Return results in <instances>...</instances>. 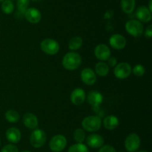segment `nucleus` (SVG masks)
Instances as JSON below:
<instances>
[{
	"label": "nucleus",
	"mask_w": 152,
	"mask_h": 152,
	"mask_svg": "<svg viewBox=\"0 0 152 152\" xmlns=\"http://www.w3.org/2000/svg\"><path fill=\"white\" fill-rule=\"evenodd\" d=\"M82 64V57L76 52H68L64 55L62 60V65L68 71H74L77 69Z\"/></svg>",
	"instance_id": "nucleus-1"
},
{
	"label": "nucleus",
	"mask_w": 152,
	"mask_h": 152,
	"mask_svg": "<svg viewBox=\"0 0 152 152\" xmlns=\"http://www.w3.org/2000/svg\"><path fill=\"white\" fill-rule=\"evenodd\" d=\"M1 152H19V149L14 144L5 145L1 148Z\"/></svg>",
	"instance_id": "nucleus-29"
},
{
	"label": "nucleus",
	"mask_w": 152,
	"mask_h": 152,
	"mask_svg": "<svg viewBox=\"0 0 152 152\" xmlns=\"http://www.w3.org/2000/svg\"><path fill=\"white\" fill-rule=\"evenodd\" d=\"M6 120L10 123H16L20 119L19 113L15 110H8L4 114Z\"/></svg>",
	"instance_id": "nucleus-23"
},
{
	"label": "nucleus",
	"mask_w": 152,
	"mask_h": 152,
	"mask_svg": "<svg viewBox=\"0 0 152 152\" xmlns=\"http://www.w3.org/2000/svg\"><path fill=\"white\" fill-rule=\"evenodd\" d=\"M141 139L136 133L129 134L125 139V148L129 152H136L140 146Z\"/></svg>",
	"instance_id": "nucleus-7"
},
{
	"label": "nucleus",
	"mask_w": 152,
	"mask_h": 152,
	"mask_svg": "<svg viewBox=\"0 0 152 152\" xmlns=\"http://www.w3.org/2000/svg\"><path fill=\"white\" fill-rule=\"evenodd\" d=\"M120 152H125V151H120Z\"/></svg>",
	"instance_id": "nucleus-39"
},
{
	"label": "nucleus",
	"mask_w": 152,
	"mask_h": 152,
	"mask_svg": "<svg viewBox=\"0 0 152 152\" xmlns=\"http://www.w3.org/2000/svg\"><path fill=\"white\" fill-rule=\"evenodd\" d=\"M22 121L26 128L29 129L34 130L37 128L39 124L38 118L35 114L32 113H26L22 117Z\"/></svg>",
	"instance_id": "nucleus-18"
},
{
	"label": "nucleus",
	"mask_w": 152,
	"mask_h": 152,
	"mask_svg": "<svg viewBox=\"0 0 152 152\" xmlns=\"http://www.w3.org/2000/svg\"><path fill=\"white\" fill-rule=\"evenodd\" d=\"M80 78H81L82 81L88 86H92L94 84L96 81V75L95 72L92 69L85 68L83 69L80 73Z\"/></svg>",
	"instance_id": "nucleus-10"
},
{
	"label": "nucleus",
	"mask_w": 152,
	"mask_h": 152,
	"mask_svg": "<svg viewBox=\"0 0 152 152\" xmlns=\"http://www.w3.org/2000/svg\"><path fill=\"white\" fill-rule=\"evenodd\" d=\"M1 139H0V146H1Z\"/></svg>",
	"instance_id": "nucleus-38"
},
{
	"label": "nucleus",
	"mask_w": 152,
	"mask_h": 152,
	"mask_svg": "<svg viewBox=\"0 0 152 152\" xmlns=\"http://www.w3.org/2000/svg\"><path fill=\"white\" fill-rule=\"evenodd\" d=\"M83 44V38L80 36H74L68 42V49L72 52H76L81 49Z\"/></svg>",
	"instance_id": "nucleus-22"
},
{
	"label": "nucleus",
	"mask_w": 152,
	"mask_h": 152,
	"mask_svg": "<svg viewBox=\"0 0 152 152\" xmlns=\"http://www.w3.org/2000/svg\"><path fill=\"white\" fill-rule=\"evenodd\" d=\"M15 6L11 0H4L1 3V10L5 14H10L14 11Z\"/></svg>",
	"instance_id": "nucleus-24"
},
{
	"label": "nucleus",
	"mask_w": 152,
	"mask_h": 152,
	"mask_svg": "<svg viewBox=\"0 0 152 152\" xmlns=\"http://www.w3.org/2000/svg\"><path fill=\"white\" fill-rule=\"evenodd\" d=\"M132 69L130 64L127 62H122L117 63L114 66V76L120 80L126 79L132 74Z\"/></svg>",
	"instance_id": "nucleus-8"
},
{
	"label": "nucleus",
	"mask_w": 152,
	"mask_h": 152,
	"mask_svg": "<svg viewBox=\"0 0 152 152\" xmlns=\"http://www.w3.org/2000/svg\"><path fill=\"white\" fill-rule=\"evenodd\" d=\"M34 1H41V0H32Z\"/></svg>",
	"instance_id": "nucleus-36"
},
{
	"label": "nucleus",
	"mask_w": 152,
	"mask_h": 152,
	"mask_svg": "<svg viewBox=\"0 0 152 152\" xmlns=\"http://www.w3.org/2000/svg\"><path fill=\"white\" fill-rule=\"evenodd\" d=\"M144 36H145L146 38L151 39L152 37V25H149L146 28H145V31H143Z\"/></svg>",
	"instance_id": "nucleus-31"
},
{
	"label": "nucleus",
	"mask_w": 152,
	"mask_h": 152,
	"mask_svg": "<svg viewBox=\"0 0 152 152\" xmlns=\"http://www.w3.org/2000/svg\"><path fill=\"white\" fill-rule=\"evenodd\" d=\"M102 126V119L99 116H88L82 121V127L88 132H96Z\"/></svg>",
	"instance_id": "nucleus-2"
},
{
	"label": "nucleus",
	"mask_w": 152,
	"mask_h": 152,
	"mask_svg": "<svg viewBox=\"0 0 152 152\" xmlns=\"http://www.w3.org/2000/svg\"><path fill=\"white\" fill-rule=\"evenodd\" d=\"M47 136L43 130L36 128L30 136V143L35 148H42L46 142Z\"/></svg>",
	"instance_id": "nucleus-4"
},
{
	"label": "nucleus",
	"mask_w": 152,
	"mask_h": 152,
	"mask_svg": "<svg viewBox=\"0 0 152 152\" xmlns=\"http://www.w3.org/2000/svg\"><path fill=\"white\" fill-rule=\"evenodd\" d=\"M132 72L137 77H142L145 75V69L142 64H137L132 69Z\"/></svg>",
	"instance_id": "nucleus-28"
},
{
	"label": "nucleus",
	"mask_w": 152,
	"mask_h": 152,
	"mask_svg": "<svg viewBox=\"0 0 152 152\" xmlns=\"http://www.w3.org/2000/svg\"><path fill=\"white\" fill-rule=\"evenodd\" d=\"M4 1V0H0V2H1V3H2L3 1Z\"/></svg>",
	"instance_id": "nucleus-37"
},
{
	"label": "nucleus",
	"mask_w": 152,
	"mask_h": 152,
	"mask_svg": "<svg viewBox=\"0 0 152 152\" xmlns=\"http://www.w3.org/2000/svg\"><path fill=\"white\" fill-rule=\"evenodd\" d=\"M121 9L126 14H131L134 12L136 6L135 0H121L120 1Z\"/></svg>",
	"instance_id": "nucleus-21"
},
{
	"label": "nucleus",
	"mask_w": 152,
	"mask_h": 152,
	"mask_svg": "<svg viewBox=\"0 0 152 152\" xmlns=\"http://www.w3.org/2000/svg\"><path fill=\"white\" fill-rule=\"evenodd\" d=\"M107 64H108L109 67H114L117 64V58H114V57H110L107 60Z\"/></svg>",
	"instance_id": "nucleus-32"
},
{
	"label": "nucleus",
	"mask_w": 152,
	"mask_h": 152,
	"mask_svg": "<svg viewBox=\"0 0 152 152\" xmlns=\"http://www.w3.org/2000/svg\"><path fill=\"white\" fill-rule=\"evenodd\" d=\"M86 143L91 148H99L104 145V139L101 135L97 134H89L86 138Z\"/></svg>",
	"instance_id": "nucleus-15"
},
{
	"label": "nucleus",
	"mask_w": 152,
	"mask_h": 152,
	"mask_svg": "<svg viewBox=\"0 0 152 152\" xmlns=\"http://www.w3.org/2000/svg\"><path fill=\"white\" fill-rule=\"evenodd\" d=\"M5 136L7 141L10 142L12 144H16V143L19 142V141L21 140L22 133L19 128H16V127H11L6 131Z\"/></svg>",
	"instance_id": "nucleus-17"
},
{
	"label": "nucleus",
	"mask_w": 152,
	"mask_h": 152,
	"mask_svg": "<svg viewBox=\"0 0 152 152\" xmlns=\"http://www.w3.org/2000/svg\"><path fill=\"white\" fill-rule=\"evenodd\" d=\"M98 152H117L115 148L113 146L109 145H102V147L99 148V150Z\"/></svg>",
	"instance_id": "nucleus-30"
},
{
	"label": "nucleus",
	"mask_w": 152,
	"mask_h": 152,
	"mask_svg": "<svg viewBox=\"0 0 152 152\" xmlns=\"http://www.w3.org/2000/svg\"><path fill=\"white\" fill-rule=\"evenodd\" d=\"M137 152H148V151H146L142 150V151H137Z\"/></svg>",
	"instance_id": "nucleus-35"
},
{
	"label": "nucleus",
	"mask_w": 152,
	"mask_h": 152,
	"mask_svg": "<svg viewBox=\"0 0 152 152\" xmlns=\"http://www.w3.org/2000/svg\"><path fill=\"white\" fill-rule=\"evenodd\" d=\"M73 137H74V139L75 140V142H77V143H83L86 138V132L83 128H77L74 131Z\"/></svg>",
	"instance_id": "nucleus-25"
},
{
	"label": "nucleus",
	"mask_w": 152,
	"mask_h": 152,
	"mask_svg": "<svg viewBox=\"0 0 152 152\" xmlns=\"http://www.w3.org/2000/svg\"><path fill=\"white\" fill-rule=\"evenodd\" d=\"M94 55L100 61H105L111 57V49L107 45L100 43L94 49Z\"/></svg>",
	"instance_id": "nucleus-12"
},
{
	"label": "nucleus",
	"mask_w": 152,
	"mask_h": 152,
	"mask_svg": "<svg viewBox=\"0 0 152 152\" xmlns=\"http://www.w3.org/2000/svg\"><path fill=\"white\" fill-rule=\"evenodd\" d=\"M40 48L45 54L48 55H55L59 52L60 46L59 43L54 39L46 38L40 43Z\"/></svg>",
	"instance_id": "nucleus-5"
},
{
	"label": "nucleus",
	"mask_w": 152,
	"mask_h": 152,
	"mask_svg": "<svg viewBox=\"0 0 152 152\" xmlns=\"http://www.w3.org/2000/svg\"><path fill=\"white\" fill-rule=\"evenodd\" d=\"M119 124V119L114 115H108L104 118L103 121H102V125H103L104 128L108 131L116 129L118 127Z\"/></svg>",
	"instance_id": "nucleus-19"
},
{
	"label": "nucleus",
	"mask_w": 152,
	"mask_h": 152,
	"mask_svg": "<svg viewBox=\"0 0 152 152\" xmlns=\"http://www.w3.org/2000/svg\"><path fill=\"white\" fill-rule=\"evenodd\" d=\"M135 16L137 20L141 22H145V23L151 22L152 18L151 12L148 10V7H145V6H140L137 9Z\"/></svg>",
	"instance_id": "nucleus-16"
},
{
	"label": "nucleus",
	"mask_w": 152,
	"mask_h": 152,
	"mask_svg": "<svg viewBox=\"0 0 152 152\" xmlns=\"http://www.w3.org/2000/svg\"><path fill=\"white\" fill-rule=\"evenodd\" d=\"M24 17L31 24H37L41 21L42 13L36 7H29L26 10Z\"/></svg>",
	"instance_id": "nucleus-14"
},
{
	"label": "nucleus",
	"mask_w": 152,
	"mask_h": 152,
	"mask_svg": "<svg viewBox=\"0 0 152 152\" xmlns=\"http://www.w3.org/2000/svg\"><path fill=\"white\" fill-rule=\"evenodd\" d=\"M127 44V41L124 36L120 34H114L109 38V45L116 50H122Z\"/></svg>",
	"instance_id": "nucleus-11"
},
{
	"label": "nucleus",
	"mask_w": 152,
	"mask_h": 152,
	"mask_svg": "<svg viewBox=\"0 0 152 152\" xmlns=\"http://www.w3.org/2000/svg\"><path fill=\"white\" fill-rule=\"evenodd\" d=\"M95 73L99 77H105L108 75L110 71V67L105 61H99L95 65Z\"/></svg>",
	"instance_id": "nucleus-20"
},
{
	"label": "nucleus",
	"mask_w": 152,
	"mask_h": 152,
	"mask_svg": "<svg viewBox=\"0 0 152 152\" xmlns=\"http://www.w3.org/2000/svg\"><path fill=\"white\" fill-rule=\"evenodd\" d=\"M128 34L134 37H139L143 34L144 26L141 22L137 19H130L127 21L125 25Z\"/></svg>",
	"instance_id": "nucleus-3"
},
{
	"label": "nucleus",
	"mask_w": 152,
	"mask_h": 152,
	"mask_svg": "<svg viewBox=\"0 0 152 152\" xmlns=\"http://www.w3.org/2000/svg\"><path fill=\"white\" fill-rule=\"evenodd\" d=\"M71 103L76 106L83 104L86 100V93L82 88H76L71 92L70 95Z\"/></svg>",
	"instance_id": "nucleus-13"
},
{
	"label": "nucleus",
	"mask_w": 152,
	"mask_h": 152,
	"mask_svg": "<svg viewBox=\"0 0 152 152\" xmlns=\"http://www.w3.org/2000/svg\"><path fill=\"white\" fill-rule=\"evenodd\" d=\"M21 152H31V151H28V150H23V151H22Z\"/></svg>",
	"instance_id": "nucleus-34"
},
{
	"label": "nucleus",
	"mask_w": 152,
	"mask_h": 152,
	"mask_svg": "<svg viewBox=\"0 0 152 152\" xmlns=\"http://www.w3.org/2000/svg\"><path fill=\"white\" fill-rule=\"evenodd\" d=\"M67 145V139L62 134L53 136L49 142V148L53 152H61Z\"/></svg>",
	"instance_id": "nucleus-6"
},
{
	"label": "nucleus",
	"mask_w": 152,
	"mask_h": 152,
	"mask_svg": "<svg viewBox=\"0 0 152 152\" xmlns=\"http://www.w3.org/2000/svg\"><path fill=\"white\" fill-rule=\"evenodd\" d=\"M86 98L94 110L99 108V106L103 102V95L97 90H91L86 95Z\"/></svg>",
	"instance_id": "nucleus-9"
},
{
	"label": "nucleus",
	"mask_w": 152,
	"mask_h": 152,
	"mask_svg": "<svg viewBox=\"0 0 152 152\" xmlns=\"http://www.w3.org/2000/svg\"><path fill=\"white\" fill-rule=\"evenodd\" d=\"M148 8V10H150V11L152 12V0H150V1H149Z\"/></svg>",
	"instance_id": "nucleus-33"
},
{
	"label": "nucleus",
	"mask_w": 152,
	"mask_h": 152,
	"mask_svg": "<svg viewBox=\"0 0 152 152\" xmlns=\"http://www.w3.org/2000/svg\"><path fill=\"white\" fill-rule=\"evenodd\" d=\"M68 152H89V150L83 143H75L70 146Z\"/></svg>",
	"instance_id": "nucleus-27"
},
{
	"label": "nucleus",
	"mask_w": 152,
	"mask_h": 152,
	"mask_svg": "<svg viewBox=\"0 0 152 152\" xmlns=\"http://www.w3.org/2000/svg\"><path fill=\"white\" fill-rule=\"evenodd\" d=\"M30 4V0H17L16 1V7L17 13L25 16V13Z\"/></svg>",
	"instance_id": "nucleus-26"
}]
</instances>
